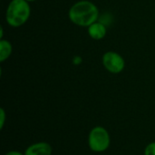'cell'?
I'll list each match as a JSON object with an SVG mask.
<instances>
[{"mask_svg": "<svg viewBox=\"0 0 155 155\" xmlns=\"http://www.w3.org/2000/svg\"><path fill=\"white\" fill-rule=\"evenodd\" d=\"M69 20L82 27H88L99 19V9L89 0H80L74 3L68 11Z\"/></svg>", "mask_w": 155, "mask_h": 155, "instance_id": "obj_1", "label": "cell"}, {"mask_svg": "<svg viewBox=\"0 0 155 155\" xmlns=\"http://www.w3.org/2000/svg\"><path fill=\"white\" fill-rule=\"evenodd\" d=\"M31 15L30 3L26 0H11L5 12V21L11 27L25 25Z\"/></svg>", "mask_w": 155, "mask_h": 155, "instance_id": "obj_2", "label": "cell"}, {"mask_svg": "<svg viewBox=\"0 0 155 155\" xmlns=\"http://www.w3.org/2000/svg\"><path fill=\"white\" fill-rule=\"evenodd\" d=\"M111 139L107 130L102 126H96L89 134L88 145L93 152L103 153L110 146Z\"/></svg>", "mask_w": 155, "mask_h": 155, "instance_id": "obj_3", "label": "cell"}, {"mask_svg": "<svg viewBox=\"0 0 155 155\" xmlns=\"http://www.w3.org/2000/svg\"><path fill=\"white\" fill-rule=\"evenodd\" d=\"M102 63L104 68L111 74H120L125 67L124 58L114 51H108L104 54Z\"/></svg>", "mask_w": 155, "mask_h": 155, "instance_id": "obj_4", "label": "cell"}, {"mask_svg": "<svg viewBox=\"0 0 155 155\" xmlns=\"http://www.w3.org/2000/svg\"><path fill=\"white\" fill-rule=\"evenodd\" d=\"M25 155H52V147L45 142L36 143L25 150Z\"/></svg>", "mask_w": 155, "mask_h": 155, "instance_id": "obj_5", "label": "cell"}, {"mask_svg": "<svg viewBox=\"0 0 155 155\" xmlns=\"http://www.w3.org/2000/svg\"><path fill=\"white\" fill-rule=\"evenodd\" d=\"M89 36L94 40H101L104 38L107 34V28L104 24L100 21L94 22L90 26L87 27Z\"/></svg>", "mask_w": 155, "mask_h": 155, "instance_id": "obj_6", "label": "cell"}, {"mask_svg": "<svg viewBox=\"0 0 155 155\" xmlns=\"http://www.w3.org/2000/svg\"><path fill=\"white\" fill-rule=\"evenodd\" d=\"M13 52L12 44L5 39H0V62L6 61Z\"/></svg>", "mask_w": 155, "mask_h": 155, "instance_id": "obj_7", "label": "cell"}, {"mask_svg": "<svg viewBox=\"0 0 155 155\" xmlns=\"http://www.w3.org/2000/svg\"><path fill=\"white\" fill-rule=\"evenodd\" d=\"M144 155H155V142L149 143L145 150H144Z\"/></svg>", "mask_w": 155, "mask_h": 155, "instance_id": "obj_8", "label": "cell"}, {"mask_svg": "<svg viewBox=\"0 0 155 155\" xmlns=\"http://www.w3.org/2000/svg\"><path fill=\"white\" fill-rule=\"evenodd\" d=\"M5 123V112L3 108L0 109V129L2 130L4 128Z\"/></svg>", "mask_w": 155, "mask_h": 155, "instance_id": "obj_9", "label": "cell"}, {"mask_svg": "<svg viewBox=\"0 0 155 155\" xmlns=\"http://www.w3.org/2000/svg\"><path fill=\"white\" fill-rule=\"evenodd\" d=\"M72 62H73V64H74V65H80V64L83 63V58H82V56H80V55H74V56L73 57Z\"/></svg>", "mask_w": 155, "mask_h": 155, "instance_id": "obj_10", "label": "cell"}, {"mask_svg": "<svg viewBox=\"0 0 155 155\" xmlns=\"http://www.w3.org/2000/svg\"><path fill=\"white\" fill-rule=\"evenodd\" d=\"M5 155H25L22 154L20 152H17V151H11V152H8Z\"/></svg>", "mask_w": 155, "mask_h": 155, "instance_id": "obj_11", "label": "cell"}, {"mask_svg": "<svg viewBox=\"0 0 155 155\" xmlns=\"http://www.w3.org/2000/svg\"><path fill=\"white\" fill-rule=\"evenodd\" d=\"M4 37V28L1 26L0 27V39H3Z\"/></svg>", "mask_w": 155, "mask_h": 155, "instance_id": "obj_12", "label": "cell"}, {"mask_svg": "<svg viewBox=\"0 0 155 155\" xmlns=\"http://www.w3.org/2000/svg\"><path fill=\"white\" fill-rule=\"evenodd\" d=\"M27 2H29V3H31V2H35V1H36V0H26Z\"/></svg>", "mask_w": 155, "mask_h": 155, "instance_id": "obj_13", "label": "cell"}]
</instances>
